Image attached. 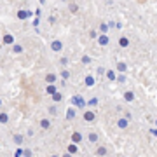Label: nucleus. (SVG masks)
I'll list each match as a JSON object with an SVG mask.
<instances>
[{"label":"nucleus","mask_w":157,"mask_h":157,"mask_svg":"<svg viewBox=\"0 0 157 157\" xmlns=\"http://www.w3.org/2000/svg\"><path fill=\"white\" fill-rule=\"evenodd\" d=\"M51 49L54 51V52H59V51L63 49L61 40H52V42H51Z\"/></svg>","instance_id":"nucleus-2"},{"label":"nucleus","mask_w":157,"mask_h":157,"mask_svg":"<svg viewBox=\"0 0 157 157\" xmlns=\"http://www.w3.org/2000/svg\"><path fill=\"white\" fill-rule=\"evenodd\" d=\"M124 100H126V101H133V100H135V93H131V91L124 93Z\"/></svg>","instance_id":"nucleus-15"},{"label":"nucleus","mask_w":157,"mask_h":157,"mask_svg":"<svg viewBox=\"0 0 157 157\" xmlns=\"http://www.w3.org/2000/svg\"><path fill=\"white\" fill-rule=\"evenodd\" d=\"M14 155H17V157H21V155H23V148H17V150L14 152Z\"/></svg>","instance_id":"nucleus-30"},{"label":"nucleus","mask_w":157,"mask_h":157,"mask_svg":"<svg viewBox=\"0 0 157 157\" xmlns=\"http://www.w3.org/2000/svg\"><path fill=\"white\" fill-rule=\"evenodd\" d=\"M56 80H58V77L54 73H47V75H45V82H47V84H54Z\"/></svg>","instance_id":"nucleus-7"},{"label":"nucleus","mask_w":157,"mask_h":157,"mask_svg":"<svg viewBox=\"0 0 157 157\" xmlns=\"http://www.w3.org/2000/svg\"><path fill=\"white\" fill-rule=\"evenodd\" d=\"M49 113H51V115H58V108L54 107V105H52V107H49Z\"/></svg>","instance_id":"nucleus-22"},{"label":"nucleus","mask_w":157,"mask_h":157,"mask_svg":"<svg viewBox=\"0 0 157 157\" xmlns=\"http://www.w3.org/2000/svg\"><path fill=\"white\" fill-rule=\"evenodd\" d=\"M61 2H68V0H61Z\"/></svg>","instance_id":"nucleus-36"},{"label":"nucleus","mask_w":157,"mask_h":157,"mask_svg":"<svg viewBox=\"0 0 157 157\" xmlns=\"http://www.w3.org/2000/svg\"><path fill=\"white\" fill-rule=\"evenodd\" d=\"M98 138H100V136H98V133H89V135H87V140H89L91 143H96V141H98Z\"/></svg>","instance_id":"nucleus-11"},{"label":"nucleus","mask_w":157,"mask_h":157,"mask_svg":"<svg viewBox=\"0 0 157 157\" xmlns=\"http://www.w3.org/2000/svg\"><path fill=\"white\" fill-rule=\"evenodd\" d=\"M108 42H110V39H108L105 33L98 37V44H100V45H108Z\"/></svg>","instance_id":"nucleus-5"},{"label":"nucleus","mask_w":157,"mask_h":157,"mask_svg":"<svg viewBox=\"0 0 157 157\" xmlns=\"http://www.w3.org/2000/svg\"><path fill=\"white\" fill-rule=\"evenodd\" d=\"M47 93H49V94H52V93H56V87H54L52 84H49V87H47Z\"/></svg>","instance_id":"nucleus-26"},{"label":"nucleus","mask_w":157,"mask_h":157,"mask_svg":"<svg viewBox=\"0 0 157 157\" xmlns=\"http://www.w3.org/2000/svg\"><path fill=\"white\" fill-rule=\"evenodd\" d=\"M68 9H70V12H72V14L78 12V6L75 4V2H70V6H68Z\"/></svg>","instance_id":"nucleus-14"},{"label":"nucleus","mask_w":157,"mask_h":157,"mask_svg":"<svg viewBox=\"0 0 157 157\" xmlns=\"http://www.w3.org/2000/svg\"><path fill=\"white\" fill-rule=\"evenodd\" d=\"M117 70H119V72H126V70H128V65H126V63H119V65H117Z\"/></svg>","instance_id":"nucleus-21"},{"label":"nucleus","mask_w":157,"mask_h":157,"mask_svg":"<svg viewBox=\"0 0 157 157\" xmlns=\"http://www.w3.org/2000/svg\"><path fill=\"white\" fill-rule=\"evenodd\" d=\"M119 45H121V47H128V45H129V39H128V37H121V39H119Z\"/></svg>","instance_id":"nucleus-10"},{"label":"nucleus","mask_w":157,"mask_h":157,"mask_svg":"<svg viewBox=\"0 0 157 157\" xmlns=\"http://www.w3.org/2000/svg\"><path fill=\"white\" fill-rule=\"evenodd\" d=\"M100 30L103 32V33H105V32L108 30V25H107V23H101V25H100Z\"/></svg>","instance_id":"nucleus-25"},{"label":"nucleus","mask_w":157,"mask_h":157,"mask_svg":"<svg viewBox=\"0 0 157 157\" xmlns=\"http://www.w3.org/2000/svg\"><path fill=\"white\" fill-rule=\"evenodd\" d=\"M117 126H119L121 129H128V126H129V121H128L126 117L119 119V121H117Z\"/></svg>","instance_id":"nucleus-3"},{"label":"nucleus","mask_w":157,"mask_h":157,"mask_svg":"<svg viewBox=\"0 0 157 157\" xmlns=\"http://www.w3.org/2000/svg\"><path fill=\"white\" fill-rule=\"evenodd\" d=\"M61 77H63V78H70V72H68V70H63V72H61Z\"/></svg>","instance_id":"nucleus-27"},{"label":"nucleus","mask_w":157,"mask_h":157,"mask_svg":"<svg viewBox=\"0 0 157 157\" xmlns=\"http://www.w3.org/2000/svg\"><path fill=\"white\" fill-rule=\"evenodd\" d=\"M107 154H108V152H107V148H105V147H100V148L94 152V155H107Z\"/></svg>","instance_id":"nucleus-19"},{"label":"nucleus","mask_w":157,"mask_h":157,"mask_svg":"<svg viewBox=\"0 0 157 157\" xmlns=\"http://www.w3.org/2000/svg\"><path fill=\"white\" fill-rule=\"evenodd\" d=\"M105 73V68L103 67H98V75H103Z\"/></svg>","instance_id":"nucleus-31"},{"label":"nucleus","mask_w":157,"mask_h":157,"mask_svg":"<svg viewBox=\"0 0 157 157\" xmlns=\"http://www.w3.org/2000/svg\"><path fill=\"white\" fill-rule=\"evenodd\" d=\"M51 96H52V100L56 101V103H59V101L63 100V94H61V93H58V91H56V93H52Z\"/></svg>","instance_id":"nucleus-13"},{"label":"nucleus","mask_w":157,"mask_h":157,"mask_svg":"<svg viewBox=\"0 0 157 157\" xmlns=\"http://www.w3.org/2000/svg\"><path fill=\"white\" fill-rule=\"evenodd\" d=\"M0 122L7 124V122H9V115H7V113H4V112H0Z\"/></svg>","instance_id":"nucleus-20"},{"label":"nucleus","mask_w":157,"mask_h":157,"mask_svg":"<svg viewBox=\"0 0 157 157\" xmlns=\"http://www.w3.org/2000/svg\"><path fill=\"white\" fill-rule=\"evenodd\" d=\"M0 107H2V100H0Z\"/></svg>","instance_id":"nucleus-35"},{"label":"nucleus","mask_w":157,"mask_h":157,"mask_svg":"<svg viewBox=\"0 0 157 157\" xmlns=\"http://www.w3.org/2000/svg\"><path fill=\"white\" fill-rule=\"evenodd\" d=\"M84 121L86 122H94L96 121V113L93 110H86L84 112Z\"/></svg>","instance_id":"nucleus-1"},{"label":"nucleus","mask_w":157,"mask_h":157,"mask_svg":"<svg viewBox=\"0 0 157 157\" xmlns=\"http://www.w3.org/2000/svg\"><path fill=\"white\" fill-rule=\"evenodd\" d=\"M23 155L28 157V155H32V152H30V150H23Z\"/></svg>","instance_id":"nucleus-32"},{"label":"nucleus","mask_w":157,"mask_h":157,"mask_svg":"<svg viewBox=\"0 0 157 157\" xmlns=\"http://www.w3.org/2000/svg\"><path fill=\"white\" fill-rule=\"evenodd\" d=\"M68 154H72V155H75V154H77L78 152V148H77V145H68Z\"/></svg>","instance_id":"nucleus-18"},{"label":"nucleus","mask_w":157,"mask_h":157,"mask_svg":"<svg viewBox=\"0 0 157 157\" xmlns=\"http://www.w3.org/2000/svg\"><path fill=\"white\" fill-rule=\"evenodd\" d=\"M86 84L87 86H94V78L93 77H86Z\"/></svg>","instance_id":"nucleus-24"},{"label":"nucleus","mask_w":157,"mask_h":157,"mask_svg":"<svg viewBox=\"0 0 157 157\" xmlns=\"http://www.w3.org/2000/svg\"><path fill=\"white\" fill-rule=\"evenodd\" d=\"M89 105H91V107H96V105H98V100H96V98H93V100L89 101Z\"/></svg>","instance_id":"nucleus-29"},{"label":"nucleus","mask_w":157,"mask_h":157,"mask_svg":"<svg viewBox=\"0 0 157 157\" xmlns=\"http://www.w3.org/2000/svg\"><path fill=\"white\" fill-rule=\"evenodd\" d=\"M75 105H77L78 108H84L86 110V101H84L82 96H75Z\"/></svg>","instance_id":"nucleus-4"},{"label":"nucleus","mask_w":157,"mask_h":157,"mask_svg":"<svg viewBox=\"0 0 157 157\" xmlns=\"http://www.w3.org/2000/svg\"><path fill=\"white\" fill-rule=\"evenodd\" d=\"M40 128L42 129H49L51 128V121L49 119H42V121H40Z\"/></svg>","instance_id":"nucleus-9"},{"label":"nucleus","mask_w":157,"mask_h":157,"mask_svg":"<svg viewBox=\"0 0 157 157\" xmlns=\"http://www.w3.org/2000/svg\"><path fill=\"white\" fill-rule=\"evenodd\" d=\"M89 35L93 37V39H96V32H94V30H91V32H89Z\"/></svg>","instance_id":"nucleus-33"},{"label":"nucleus","mask_w":157,"mask_h":157,"mask_svg":"<svg viewBox=\"0 0 157 157\" xmlns=\"http://www.w3.org/2000/svg\"><path fill=\"white\" fill-rule=\"evenodd\" d=\"M21 141H23V136L21 135H14V143H17V145H19Z\"/></svg>","instance_id":"nucleus-23"},{"label":"nucleus","mask_w":157,"mask_h":157,"mask_svg":"<svg viewBox=\"0 0 157 157\" xmlns=\"http://www.w3.org/2000/svg\"><path fill=\"white\" fill-rule=\"evenodd\" d=\"M75 115H77V110L75 108H68L67 110V121H73Z\"/></svg>","instance_id":"nucleus-6"},{"label":"nucleus","mask_w":157,"mask_h":157,"mask_svg":"<svg viewBox=\"0 0 157 157\" xmlns=\"http://www.w3.org/2000/svg\"><path fill=\"white\" fill-rule=\"evenodd\" d=\"M72 141H73V143H78V141H82V135H80L78 131H75V133L72 135Z\"/></svg>","instance_id":"nucleus-8"},{"label":"nucleus","mask_w":157,"mask_h":157,"mask_svg":"<svg viewBox=\"0 0 157 157\" xmlns=\"http://www.w3.org/2000/svg\"><path fill=\"white\" fill-rule=\"evenodd\" d=\"M105 75H107V78L108 80H115V72H113V70H105Z\"/></svg>","instance_id":"nucleus-12"},{"label":"nucleus","mask_w":157,"mask_h":157,"mask_svg":"<svg viewBox=\"0 0 157 157\" xmlns=\"http://www.w3.org/2000/svg\"><path fill=\"white\" fill-rule=\"evenodd\" d=\"M4 44H14V37L12 35H4Z\"/></svg>","instance_id":"nucleus-16"},{"label":"nucleus","mask_w":157,"mask_h":157,"mask_svg":"<svg viewBox=\"0 0 157 157\" xmlns=\"http://www.w3.org/2000/svg\"><path fill=\"white\" fill-rule=\"evenodd\" d=\"M39 2H40V4H45V0H39Z\"/></svg>","instance_id":"nucleus-34"},{"label":"nucleus","mask_w":157,"mask_h":157,"mask_svg":"<svg viewBox=\"0 0 157 157\" xmlns=\"http://www.w3.org/2000/svg\"><path fill=\"white\" fill-rule=\"evenodd\" d=\"M12 51H14L16 54H21V52H23V45L21 44H14V45H12Z\"/></svg>","instance_id":"nucleus-17"},{"label":"nucleus","mask_w":157,"mask_h":157,"mask_svg":"<svg viewBox=\"0 0 157 157\" xmlns=\"http://www.w3.org/2000/svg\"><path fill=\"white\" fill-rule=\"evenodd\" d=\"M82 63H84V65L91 63V58H89V56H82Z\"/></svg>","instance_id":"nucleus-28"}]
</instances>
